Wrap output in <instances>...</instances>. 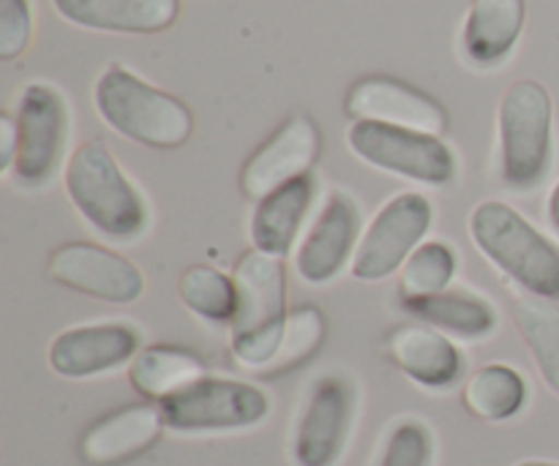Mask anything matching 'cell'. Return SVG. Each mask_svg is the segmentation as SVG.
Wrapping results in <instances>:
<instances>
[{
    "label": "cell",
    "mask_w": 559,
    "mask_h": 466,
    "mask_svg": "<svg viewBox=\"0 0 559 466\" xmlns=\"http://www.w3.org/2000/svg\"><path fill=\"white\" fill-rule=\"evenodd\" d=\"M431 224H435V205L418 191H404L388 200L360 238L353 260V276L358 282H382L402 271L415 249L426 243Z\"/></svg>",
    "instance_id": "cell-8"
},
{
    "label": "cell",
    "mask_w": 559,
    "mask_h": 466,
    "mask_svg": "<svg viewBox=\"0 0 559 466\" xmlns=\"http://www.w3.org/2000/svg\"><path fill=\"white\" fill-rule=\"evenodd\" d=\"M459 273V256L445 240H426L399 271V298L407 300L435 298L448 292Z\"/></svg>",
    "instance_id": "cell-25"
},
{
    "label": "cell",
    "mask_w": 559,
    "mask_h": 466,
    "mask_svg": "<svg viewBox=\"0 0 559 466\" xmlns=\"http://www.w3.org/2000/svg\"><path fill=\"white\" fill-rule=\"evenodd\" d=\"M431 458H435L431 431L420 420H402L388 437L380 466H431Z\"/></svg>",
    "instance_id": "cell-28"
},
{
    "label": "cell",
    "mask_w": 559,
    "mask_h": 466,
    "mask_svg": "<svg viewBox=\"0 0 559 466\" xmlns=\"http://www.w3.org/2000/svg\"><path fill=\"white\" fill-rule=\"evenodd\" d=\"M98 115L109 129L156 151L183 147L194 134V115L173 93L153 87L126 65H109L93 93Z\"/></svg>",
    "instance_id": "cell-2"
},
{
    "label": "cell",
    "mask_w": 559,
    "mask_h": 466,
    "mask_svg": "<svg viewBox=\"0 0 559 466\" xmlns=\"http://www.w3.org/2000/svg\"><path fill=\"white\" fill-rule=\"evenodd\" d=\"M71 205L104 238L129 243L147 227V205L102 142H85L66 167Z\"/></svg>",
    "instance_id": "cell-3"
},
{
    "label": "cell",
    "mask_w": 559,
    "mask_h": 466,
    "mask_svg": "<svg viewBox=\"0 0 559 466\" xmlns=\"http://www.w3.org/2000/svg\"><path fill=\"white\" fill-rule=\"evenodd\" d=\"M527 20L524 0H473L464 22V55L478 69L506 63Z\"/></svg>",
    "instance_id": "cell-20"
},
{
    "label": "cell",
    "mask_w": 559,
    "mask_h": 466,
    "mask_svg": "<svg viewBox=\"0 0 559 466\" xmlns=\"http://www.w3.org/2000/svg\"><path fill=\"white\" fill-rule=\"evenodd\" d=\"M205 371L202 358H197L189 349L156 344V347L140 349V355L131 360L129 382L142 398L162 404L194 382L205 380Z\"/></svg>",
    "instance_id": "cell-21"
},
{
    "label": "cell",
    "mask_w": 559,
    "mask_h": 466,
    "mask_svg": "<svg viewBox=\"0 0 559 466\" xmlns=\"http://www.w3.org/2000/svg\"><path fill=\"white\" fill-rule=\"evenodd\" d=\"M322 134L309 115H293L262 142L240 169V189L249 200L260 202L289 180L311 172L320 158Z\"/></svg>",
    "instance_id": "cell-12"
},
{
    "label": "cell",
    "mask_w": 559,
    "mask_h": 466,
    "mask_svg": "<svg viewBox=\"0 0 559 466\" xmlns=\"http://www.w3.org/2000/svg\"><path fill=\"white\" fill-rule=\"evenodd\" d=\"M469 235L480 254L527 295L559 303V246L506 202H480L469 216Z\"/></svg>",
    "instance_id": "cell-4"
},
{
    "label": "cell",
    "mask_w": 559,
    "mask_h": 466,
    "mask_svg": "<svg viewBox=\"0 0 559 466\" xmlns=\"http://www.w3.org/2000/svg\"><path fill=\"white\" fill-rule=\"evenodd\" d=\"M31 0H0V58H20L31 47Z\"/></svg>",
    "instance_id": "cell-29"
},
{
    "label": "cell",
    "mask_w": 559,
    "mask_h": 466,
    "mask_svg": "<svg viewBox=\"0 0 559 466\" xmlns=\"http://www.w3.org/2000/svg\"><path fill=\"white\" fill-rule=\"evenodd\" d=\"M317 196L314 175L306 172L300 178L289 180L282 189L262 196L251 216V240L257 251H265L271 256H287L304 229L306 216Z\"/></svg>",
    "instance_id": "cell-18"
},
{
    "label": "cell",
    "mask_w": 559,
    "mask_h": 466,
    "mask_svg": "<svg viewBox=\"0 0 559 466\" xmlns=\"http://www.w3.org/2000/svg\"><path fill=\"white\" fill-rule=\"evenodd\" d=\"M140 349V333L126 322L80 325L55 338L49 366L66 380H91L131 363Z\"/></svg>",
    "instance_id": "cell-14"
},
{
    "label": "cell",
    "mask_w": 559,
    "mask_h": 466,
    "mask_svg": "<svg viewBox=\"0 0 559 466\" xmlns=\"http://www.w3.org/2000/svg\"><path fill=\"white\" fill-rule=\"evenodd\" d=\"M347 142L360 162L402 175L426 186H445L456 178V156L435 134L404 129V126L355 120L347 131Z\"/></svg>",
    "instance_id": "cell-7"
},
{
    "label": "cell",
    "mask_w": 559,
    "mask_h": 466,
    "mask_svg": "<svg viewBox=\"0 0 559 466\" xmlns=\"http://www.w3.org/2000/svg\"><path fill=\"white\" fill-rule=\"evenodd\" d=\"M47 273L52 282L107 303H134L145 289V278L134 262L96 243L60 246L49 256Z\"/></svg>",
    "instance_id": "cell-11"
},
{
    "label": "cell",
    "mask_w": 559,
    "mask_h": 466,
    "mask_svg": "<svg viewBox=\"0 0 559 466\" xmlns=\"http://www.w3.org/2000/svg\"><path fill=\"white\" fill-rule=\"evenodd\" d=\"M347 115L355 120L404 126V129L445 134L448 112L437 98L393 76H364L347 93Z\"/></svg>",
    "instance_id": "cell-13"
},
{
    "label": "cell",
    "mask_w": 559,
    "mask_h": 466,
    "mask_svg": "<svg viewBox=\"0 0 559 466\" xmlns=\"http://www.w3.org/2000/svg\"><path fill=\"white\" fill-rule=\"evenodd\" d=\"M462 398L467 413L475 415L478 420L506 423V420H513L527 407L530 385L522 371H516L513 366L489 363L469 377Z\"/></svg>",
    "instance_id": "cell-23"
},
{
    "label": "cell",
    "mask_w": 559,
    "mask_h": 466,
    "mask_svg": "<svg viewBox=\"0 0 559 466\" xmlns=\"http://www.w3.org/2000/svg\"><path fill=\"white\" fill-rule=\"evenodd\" d=\"M71 25L104 33H162L180 16V0H52Z\"/></svg>",
    "instance_id": "cell-19"
},
{
    "label": "cell",
    "mask_w": 559,
    "mask_h": 466,
    "mask_svg": "<svg viewBox=\"0 0 559 466\" xmlns=\"http://www.w3.org/2000/svg\"><path fill=\"white\" fill-rule=\"evenodd\" d=\"M16 151H20V129H16V118L9 112L0 115V169L11 172L16 164Z\"/></svg>",
    "instance_id": "cell-30"
},
{
    "label": "cell",
    "mask_w": 559,
    "mask_h": 466,
    "mask_svg": "<svg viewBox=\"0 0 559 466\" xmlns=\"http://www.w3.org/2000/svg\"><path fill=\"white\" fill-rule=\"evenodd\" d=\"M16 129H20V151L11 175L25 189H38L55 178L63 158L66 136H69V109L63 96L44 82L27 85L20 98Z\"/></svg>",
    "instance_id": "cell-9"
},
{
    "label": "cell",
    "mask_w": 559,
    "mask_h": 466,
    "mask_svg": "<svg viewBox=\"0 0 559 466\" xmlns=\"http://www.w3.org/2000/svg\"><path fill=\"white\" fill-rule=\"evenodd\" d=\"M325 316L317 306H300V309L289 311L287 327H284L282 347H278L276 360L265 374H284V371L295 369V366L306 363L317 349L325 342Z\"/></svg>",
    "instance_id": "cell-27"
},
{
    "label": "cell",
    "mask_w": 559,
    "mask_h": 466,
    "mask_svg": "<svg viewBox=\"0 0 559 466\" xmlns=\"http://www.w3.org/2000/svg\"><path fill=\"white\" fill-rule=\"evenodd\" d=\"M500 172L508 189L533 191L555 156V107L540 82H513L500 101Z\"/></svg>",
    "instance_id": "cell-5"
},
{
    "label": "cell",
    "mask_w": 559,
    "mask_h": 466,
    "mask_svg": "<svg viewBox=\"0 0 559 466\" xmlns=\"http://www.w3.org/2000/svg\"><path fill=\"white\" fill-rule=\"evenodd\" d=\"M180 300L191 314L202 316L207 322H229L233 325L235 311H238V287L235 278L222 273L213 265H191L186 267L178 284Z\"/></svg>",
    "instance_id": "cell-26"
},
{
    "label": "cell",
    "mask_w": 559,
    "mask_h": 466,
    "mask_svg": "<svg viewBox=\"0 0 559 466\" xmlns=\"http://www.w3.org/2000/svg\"><path fill=\"white\" fill-rule=\"evenodd\" d=\"M158 407L167 429L178 434H216L260 426L271 415V398L251 382L205 377Z\"/></svg>",
    "instance_id": "cell-6"
},
{
    "label": "cell",
    "mask_w": 559,
    "mask_h": 466,
    "mask_svg": "<svg viewBox=\"0 0 559 466\" xmlns=\"http://www.w3.org/2000/svg\"><path fill=\"white\" fill-rule=\"evenodd\" d=\"M238 311L233 320V358L243 369L265 374L276 360L287 327V271L278 256L246 251L235 265Z\"/></svg>",
    "instance_id": "cell-1"
},
{
    "label": "cell",
    "mask_w": 559,
    "mask_h": 466,
    "mask_svg": "<svg viewBox=\"0 0 559 466\" xmlns=\"http://www.w3.org/2000/svg\"><path fill=\"white\" fill-rule=\"evenodd\" d=\"M549 222H551V227H555L559 232V180H557L555 191H551V196H549Z\"/></svg>",
    "instance_id": "cell-31"
},
{
    "label": "cell",
    "mask_w": 559,
    "mask_h": 466,
    "mask_svg": "<svg viewBox=\"0 0 559 466\" xmlns=\"http://www.w3.org/2000/svg\"><path fill=\"white\" fill-rule=\"evenodd\" d=\"M355 415V393L344 377L314 382L295 426L293 458L298 466H336L347 445Z\"/></svg>",
    "instance_id": "cell-10"
},
{
    "label": "cell",
    "mask_w": 559,
    "mask_h": 466,
    "mask_svg": "<svg viewBox=\"0 0 559 466\" xmlns=\"http://www.w3.org/2000/svg\"><path fill=\"white\" fill-rule=\"evenodd\" d=\"M516 466H559V464H555V462H522Z\"/></svg>",
    "instance_id": "cell-32"
},
{
    "label": "cell",
    "mask_w": 559,
    "mask_h": 466,
    "mask_svg": "<svg viewBox=\"0 0 559 466\" xmlns=\"http://www.w3.org/2000/svg\"><path fill=\"white\" fill-rule=\"evenodd\" d=\"M404 311L440 333L459 338H486L497 327V311L489 300L469 292H453V289L435 298L407 300Z\"/></svg>",
    "instance_id": "cell-22"
},
{
    "label": "cell",
    "mask_w": 559,
    "mask_h": 466,
    "mask_svg": "<svg viewBox=\"0 0 559 466\" xmlns=\"http://www.w3.org/2000/svg\"><path fill=\"white\" fill-rule=\"evenodd\" d=\"M164 413L153 402L126 404L98 418L80 440L82 462L91 466H120L134 462L162 440Z\"/></svg>",
    "instance_id": "cell-16"
},
{
    "label": "cell",
    "mask_w": 559,
    "mask_h": 466,
    "mask_svg": "<svg viewBox=\"0 0 559 466\" xmlns=\"http://www.w3.org/2000/svg\"><path fill=\"white\" fill-rule=\"evenodd\" d=\"M513 322L527 342L540 377L559 396V303L538 295L513 300Z\"/></svg>",
    "instance_id": "cell-24"
},
{
    "label": "cell",
    "mask_w": 559,
    "mask_h": 466,
    "mask_svg": "<svg viewBox=\"0 0 559 466\" xmlns=\"http://www.w3.org/2000/svg\"><path fill=\"white\" fill-rule=\"evenodd\" d=\"M388 353L409 380L429 391L453 387L464 374L462 349L437 327H399L388 338Z\"/></svg>",
    "instance_id": "cell-17"
},
{
    "label": "cell",
    "mask_w": 559,
    "mask_h": 466,
    "mask_svg": "<svg viewBox=\"0 0 559 466\" xmlns=\"http://www.w3.org/2000/svg\"><path fill=\"white\" fill-rule=\"evenodd\" d=\"M358 229V205L347 194L336 191L300 243L298 260H295L298 276L311 287L333 282L347 267V262L355 260L360 243Z\"/></svg>",
    "instance_id": "cell-15"
}]
</instances>
